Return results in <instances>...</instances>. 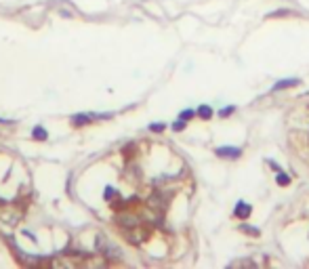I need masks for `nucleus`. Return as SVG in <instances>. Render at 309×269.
Returning <instances> with one entry per match:
<instances>
[{"instance_id":"f257e3e1","label":"nucleus","mask_w":309,"mask_h":269,"mask_svg":"<svg viewBox=\"0 0 309 269\" xmlns=\"http://www.w3.org/2000/svg\"><path fill=\"white\" fill-rule=\"evenodd\" d=\"M21 217H23L21 208L11 206V204H6V206H0V225L13 227V225H17Z\"/></svg>"},{"instance_id":"f03ea898","label":"nucleus","mask_w":309,"mask_h":269,"mask_svg":"<svg viewBox=\"0 0 309 269\" xmlns=\"http://www.w3.org/2000/svg\"><path fill=\"white\" fill-rule=\"evenodd\" d=\"M97 252L103 254L105 259H120V251L105 238V235H97Z\"/></svg>"},{"instance_id":"7ed1b4c3","label":"nucleus","mask_w":309,"mask_h":269,"mask_svg":"<svg viewBox=\"0 0 309 269\" xmlns=\"http://www.w3.org/2000/svg\"><path fill=\"white\" fill-rule=\"evenodd\" d=\"M214 153H217L219 158L238 160L240 156H242V150H240V147H233V145H223V147H217V150H214Z\"/></svg>"},{"instance_id":"20e7f679","label":"nucleus","mask_w":309,"mask_h":269,"mask_svg":"<svg viewBox=\"0 0 309 269\" xmlns=\"http://www.w3.org/2000/svg\"><path fill=\"white\" fill-rule=\"evenodd\" d=\"M110 116L112 114H76V116H72V124L82 126V124H88L95 118H110Z\"/></svg>"},{"instance_id":"39448f33","label":"nucleus","mask_w":309,"mask_h":269,"mask_svg":"<svg viewBox=\"0 0 309 269\" xmlns=\"http://www.w3.org/2000/svg\"><path fill=\"white\" fill-rule=\"evenodd\" d=\"M118 225L120 227H124L126 232L132 227H137V225H141V219L135 215H129V213H122V215H118Z\"/></svg>"},{"instance_id":"423d86ee","label":"nucleus","mask_w":309,"mask_h":269,"mask_svg":"<svg viewBox=\"0 0 309 269\" xmlns=\"http://www.w3.org/2000/svg\"><path fill=\"white\" fill-rule=\"evenodd\" d=\"M149 238V232L147 229H139V225L137 227H132V229H129V240L132 242V244H143L145 240Z\"/></svg>"},{"instance_id":"0eeeda50","label":"nucleus","mask_w":309,"mask_h":269,"mask_svg":"<svg viewBox=\"0 0 309 269\" xmlns=\"http://www.w3.org/2000/svg\"><path fill=\"white\" fill-rule=\"evenodd\" d=\"M250 215H252V206H250L248 202H242V200H240V202L236 204V208H233V217H236V219L246 221Z\"/></svg>"},{"instance_id":"6e6552de","label":"nucleus","mask_w":309,"mask_h":269,"mask_svg":"<svg viewBox=\"0 0 309 269\" xmlns=\"http://www.w3.org/2000/svg\"><path fill=\"white\" fill-rule=\"evenodd\" d=\"M296 84H301L299 78H284L280 82H276L271 91H284V88H290V86H296Z\"/></svg>"},{"instance_id":"1a4fd4ad","label":"nucleus","mask_w":309,"mask_h":269,"mask_svg":"<svg viewBox=\"0 0 309 269\" xmlns=\"http://www.w3.org/2000/svg\"><path fill=\"white\" fill-rule=\"evenodd\" d=\"M32 137H34L36 141H47L49 139V133H47L44 126H34V129H32Z\"/></svg>"},{"instance_id":"9d476101","label":"nucleus","mask_w":309,"mask_h":269,"mask_svg":"<svg viewBox=\"0 0 309 269\" xmlns=\"http://www.w3.org/2000/svg\"><path fill=\"white\" fill-rule=\"evenodd\" d=\"M240 232H242V234H248L250 238H259V235H261V229H259V227H250V225H246V223H242V225H240Z\"/></svg>"},{"instance_id":"9b49d317","label":"nucleus","mask_w":309,"mask_h":269,"mask_svg":"<svg viewBox=\"0 0 309 269\" xmlns=\"http://www.w3.org/2000/svg\"><path fill=\"white\" fill-rule=\"evenodd\" d=\"M195 114H198L202 120H211L212 118V107L211 105H200L198 110H195Z\"/></svg>"},{"instance_id":"f8f14e48","label":"nucleus","mask_w":309,"mask_h":269,"mask_svg":"<svg viewBox=\"0 0 309 269\" xmlns=\"http://www.w3.org/2000/svg\"><path fill=\"white\" fill-rule=\"evenodd\" d=\"M276 183L280 185V187H286V185L290 183V177L286 175V172H282V170H280V172H277V177H276Z\"/></svg>"},{"instance_id":"ddd939ff","label":"nucleus","mask_w":309,"mask_h":269,"mask_svg":"<svg viewBox=\"0 0 309 269\" xmlns=\"http://www.w3.org/2000/svg\"><path fill=\"white\" fill-rule=\"evenodd\" d=\"M195 116V110H183L181 114H179V120H183V122H189Z\"/></svg>"},{"instance_id":"4468645a","label":"nucleus","mask_w":309,"mask_h":269,"mask_svg":"<svg viewBox=\"0 0 309 269\" xmlns=\"http://www.w3.org/2000/svg\"><path fill=\"white\" fill-rule=\"evenodd\" d=\"M114 196H116V189H114L112 185H107V187L103 189V200H105V202H110Z\"/></svg>"},{"instance_id":"2eb2a0df","label":"nucleus","mask_w":309,"mask_h":269,"mask_svg":"<svg viewBox=\"0 0 309 269\" xmlns=\"http://www.w3.org/2000/svg\"><path fill=\"white\" fill-rule=\"evenodd\" d=\"M164 129H166V124H164V122H151L149 124V131L151 133H162Z\"/></svg>"},{"instance_id":"dca6fc26","label":"nucleus","mask_w":309,"mask_h":269,"mask_svg":"<svg viewBox=\"0 0 309 269\" xmlns=\"http://www.w3.org/2000/svg\"><path fill=\"white\" fill-rule=\"evenodd\" d=\"M233 112H236V105H229V107H223V110L219 112V116L221 118H227V116H231Z\"/></svg>"},{"instance_id":"f3484780","label":"nucleus","mask_w":309,"mask_h":269,"mask_svg":"<svg viewBox=\"0 0 309 269\" xmlns=\"http://www.w3.org/2000/svg\"><path fill=\"white\" fill-rule=\"evenodd\" d=\"M183 129H185V122H183V120H177V122H173V131L179 133V131H183Z\"/></svg>"},{"instance_id":"a211bd4d","label":"nucleus","mask_w":309,"mask_h":269,"mask_svg":"<svg viewBox=\"0 0 309 269\" xmlns=\"http://www.w3.org/2000/svg\"><path fill=\"white\" fill-rule=\"evenodd\" d=\"M269 166H271V168H274L276 172H280V170H282V168H280V164L274 162V160H269Z\"/></svg>"}]
</instances>
